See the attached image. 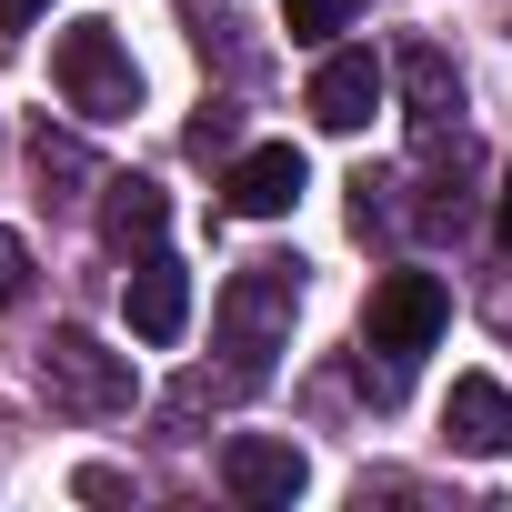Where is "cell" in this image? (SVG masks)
Returning <instances> with one entry per match:
<instances>
[{"mask_svg":"<svg viewBox=\"0 0 512 512\" xmlns=\"http://www.w3.org/2000/svg\"><path fill=\"white\" fill-rule=\"evenodd\" d=\"M21 292H31V241H21V231H0V312H11Z\"/></svg>","mask_w":512,"mask_h":512,"instance_id":"cell-14","label":"cell"},{"mask_svg":"<svg viewBox=\"0 0 512 512\" xmlns=\"http://www.w3.org/2000/svg\"><path fill=\"white\" fill-rule=\"evenodd\" d=\"M231 131H241V121H231V101H211V111H201V121H191V151H201V161H211V151H231Z\"/></svg>","mask_w":512,"mask_h":512,"instance_id":"cell-15","label":"cell"},{"mask_svg":"<svg viewBox=\"0 0 512 512\" xmlns=\"http://www.w3.org/2000/svg\"><path fill=\"white\" fill-rule=\"evenodd\" d=\"M442 332H452V292H442L432 272H382V282H372V302H362V342H372V352H402V362H412V352H432Z\"/></svg>","mask_w":512,"mask_h":512,"instance_id":"cell-4","label":"cell"},{"mask_svg":"<svg viewBox=\"0 0 512 512\" xmlns=\"http://www.w3.org/2000/svg\"><path fill=\"white\" fill-rule=\"evenodd\" d=\"M221 482H231L241 502H292V492L312 482V462H302V442H272V432H231V442H221Z\"/></svg>","mask_w":512,"mask_h":512,"instance_id":"cell-7","label":"cell"},{"mask_svg":"<svg viewBox=\"0 0 512 512\" xmlns=\"http://www.w3.org/2000/svg\"><path fill=\"white\" fill-rule=\"evenodd\" d=\"M392 81H402V121L422 131V141H442V131H462V71L432 51V41H412L402 61H392Z\"/></svg>","mask_w":512,"mask_h":512,"instance_id":"cell-8","label":"cell"},{"mask_svg":"<svg viewBox=\"0 0 512 512\" xmlns=\"http://www.w3.org/2000/svg\"><path fill=\"white\" fill-rule=\"evenodd\" d=\"M382 81H392V71H382L372 51H332V61L312 71V121H322V131H362V121L382 111Z\"/></svg>","mask_w":512,"mask_h":512,"instance_id":"cell-10","label":"cell"},{"mask_svg":"<svg viewBox=\"0 0 512 512\" xmlns=\"http://www.w3.org/2000/svg\"><path fill=\"white\" fill-rule=\"evenodd\" d=\"M41 11H51V0H0V41H11V31H31Z\"/></svg>","mask_w":512,"mask_h":512,"instance_id":"cell-16","label":"cell"},{"mask_svg":"<svg viewBox=\"0 0 512 512\" xmlns=\"http://www.w3.org/2000/svg\"><path fill=\"white\" fill-rule=\"evenodd\" d=\"M342 21H352V0H282V31L292 41H332Z\"/></svg>","mask_w":512,"mask_h":512,"instance_id":"cell-13","label":"cell"},{"mask_svg":"<svg viewBox=\"0 0 512 512\" xmlns=\"http://www.w3.org/2000/svg\"><path fill=\"white\" fill-rule=\"evenodd\" d=\"M121 312H131V332H141V342H181V322H191V272L171 262L161 241H151V251H131Z\"/></svg>","mask_w":512,"mask_h":512,"instance_id":"cell-5","label":"cell"},{"mask_svg":"<svg viewBox=\"0 0 512 512\" xmlns=\"http://www.w3.org/2000/svg\"><path fill=\"white\" fill-rule=\"evenodd\" d=\"M302 181H312V171H302V151H292V141H262V151H241V161L221 171V191H231V211H241V221H282V211L302 201Z\"/></svg>","mask_w":512,"mask_h":512,"instance_id":"cell-6","label":"cell"},{"mask_svg":"<svg viewBox=\"0 0 512 512\" xmlns=\"http://www.w3.org/2000/svg\"><path fill=\"white\" fill-rule=\"evenodd\" d=\"M31 372H41L51 412H71V422H121V412L141 402V372H131V352H111V342H91V332H51Z\"/></svg>","mask_w":512,"mask_h":512,"instance_id":"cell-2","label":"cell"},{"mask_svg":"<svg viewBox=\"0 0 512 512\" xmlns=\"http://www.w3.org/2000/svg\"><path fill=\"white\" fill-rule=\"evenodd\" d=\"M31 171H41V201H81V191H101V171H91V151L71 141V131H31Z\"/></svg>","mask_w":512,"mask_h":512,"instance_id":"cell-12","label":"cell"},{"mask_svg":"<svg viewBox=\"0 0 512 512\" xmlns=\"http://www.w3.org/2000/svg\"><path fill=\"white\" fill-rule=\"evenodd\" d=\"M292 312H302V262H241L211 302L221 322V352H231V392H251L272 372V352L292 342Z\"/></svg>","mask_w":512,"mask_h":512,"instance_id":"cell-1","label":"cell"},{"mask_svg":"<svg viewBox=\"0 0 512 512\" xmlns=\"http://www.w3.org/2000/svg\"><path fill=\"white\" fill-rule=\"evenodd\" d=\"M51 81H61V101L81 121H131L141 111V71H131V51H121L111 21H71L61 51H51Z\"/></svg>","mask_w":512,"mask_h":512,"instance_id":"cell-3","label":"cell"},{"mask_svg":"<svg viewBox=\"0 0 512 512\" xmlns=\"http://www.w3.org/2000/svg\"><path fill=\"white\" fill-rule=\"evenodd\" d=\"M101 231H111V251H151L171 231V191L161 181H101Z\"/></svg>","mask_w":512,"mask_h":512,"instance_id":"cell-11","label":"cell"},{"mask_svg":"<svg viewBox=\"0 0 512 512\" xmlns=\"http://www.w3.org/2000/svg\"><path fill=\"white\" fill-rule=\"evenodd\" d=\"M442 432H452V452L502 462V452H512V392H502L492 372H462V382H452V402H442Z\"/></svg>","mask_w":512,"mask_h":512,"instance_id":"cell-9","label":"cell"},{"mask_svg":"<svg viewBox=\"0 0 512 512\" xmlns=\"http://www.w3.org/2000/svg\"><path fill=\"white\" fill-rule=\"evenodd\" d=\"M492 231H502V251H512V171H502V211H492Z\"/></svg>","mask_w":512,"mask_h":512,"instance_id":"cell-17","label":"cell"}]
</instances>
